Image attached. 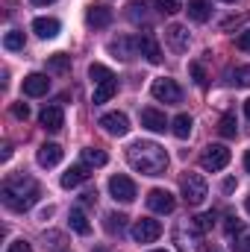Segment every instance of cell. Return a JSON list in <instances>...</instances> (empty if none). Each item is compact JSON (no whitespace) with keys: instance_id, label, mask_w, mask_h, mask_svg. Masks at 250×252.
<instances>
[{"instance_id":"cell-1","label":"cell","mask_w":250,"mask_h":252,"mask_svg":"<svg viewBox=\"0 0 250 252\" xmlns=\"http://www.w3.org/2000/svg\"><path fill=\"white\" fill-rule=\"evenodd\" d=\"M126 158H129L132 170H138L144 176H162L168 170V153L156 141H135V144H129L126 147Z\"/></svg>"},{"instance_id":"cell-2","label":"cell","mask_w":250,"mask_h":252,"mask_svg":"<svg viewBox=\"0 0 250 252\" xmlns=\"http://www.w3.org/2000/svg\"><path fill=\"white\" fill-rule=\"evenodd\" d=\"M39 182L36 179H30V176H24V173H18V176H9L6 182H3V188H0V196H3V205L9 208V211H30L36 202H39Z\"/></svg>"},{"instance_id":"cell-3","label":"cell","mask_w":250,"mask_h":252,"mask_svg":"<svg viewBox=\"0 0 250 252\" xmlns=\"http://www.w3.org/2000/svg\"><path fill=\"white\" fill-rule=\"evenodd\" d=\"M200 238H203V229H200L197 217H194V220L186 217V220H180V223L174 226V244L180 247V252H197Z\"/></svg>"},{"instance_id":"cell-4","label":"cell","mask_w":250,"mask_h":252,"mask_svg":"<svg viewBox=\"0 0 250 252\" xmlns=\"http://www.w3.org/2000/svg\"><path fill=\"white\" fill-rule=\"evenodd\" d=\"M180 190H183V199H186L188 205H200L203 199H206V193H209V185H206V179L200 176V173H183V179H180Z\"/></svg>"},{"instance_id":"cell-5","label":"cell","mask_w":250,"mask_h":252,"mask_svg":"<svg viewBox=\"0 0 250 252\" xmlns=\"http://www.w3.org/2000/svg\"><path fill=\"white\" fill-rule=\"evenodd\" d=\"M230 164V150L224 144H209L203 153H200V167L209 170V173H218Z\"/></svg>"},{"instance_id":"cell-6","label":"cell","mask_w":250,"mask_h":252,"mask_svg":"<svg viewBox=\"0 0 250 252\" xmlns=\"http://www.w3.org/2000/svg\"><path fill=\"white\" fill-rule=\"evenodd\" d=\"M150 94H153L159 103H180V100H183V88H180L171 76H159V79H153Z\"/></svg>"},{"instance_id":"cell-7","label":"cell","mask_w":250,"mask_h":252,"mask_svg":"<svg viewBox=\"0 0 250 252\" xmlns=\"http://www.w3.org/2000/svg\"><path fill=\"white\" fill-rule=\"evenodd\" d=\"M132 241L135 244H153L159 235H162V223L159 220H150V217H141V220H135L132 223Z\"/></svg>"},{"instance_id":"cell-8","label":"cell","mask_w":250,"mask_h":252,"mask_svg":"<svg viewBox=\"0 0 250 252\" xmlns=\"http://www.w3.org/2000/svg\"><path fill=\"white\" fill-rule=\"evenodd\" d=\"M174 205H177V199H174V193L165 188H153L147 193V208L150 211H156V214H171L174 211Z\"/></svg>"},{"instance_id":"cell-9","label":"cell","mask_w":250,"mask_h":252,"mask_svg":"<svg viewBox=\"0 0 250 252\" xmlns=\"http://www.w3.org/2000/svg\"><path fill=\"white\" fill-rule=\"evenodd\" d=\"M109 193H112L118 202H132L138 190H135V182H132L129 176L118 173V176H112V179H109Z\"/></svg>"},{"instance_id":"cell-10","label":"cell","mask_w":250,"mask_h":252,"mask_svg":"<svg viewBox=\"0 0 250 252\" xmlns=\"http://www.w3.org/2000/svg\"><path fill=\"white\" fill-rule=\"evenodd\" d=\"M109 53H115L118 59H135L138 56V35H121V38H115V41H109Z\"/></svg>"},{"instance_id":"cell-11","label":"cell","mask_w":250,"mask_h":252,"mask_svg":"<svg viewBox=\"0 0 250 252\" xmlns=\"http://www.w3.org/2000/svg\"><path fill=\"white\" fill-rule=\"evenodd\" d=\"M100 126H103V132H109L115 138H124L126 132H129V118H126L124 112H109V115L100 118Z\"/></svg>"},{"instance_id":"cell-12","label":"cell","mask_w":250,"mask_h":252,"mask_svg":"<svg viewBox=\"0 0 250 252\" xmlns=\"http://www.w3.org/2000/svg\"><path fill=\"white\" fill-rule=\"evenodd\" d=\"M165 41H168V47H171L174 53H186L191 35H188V30L183 24H171V27L165 30Z\"/></svg>"},{"instance_id":"cell-13","label":"cell","mask_w":250,"mask_h":252,"mask_svg":"<svg viewBox=\"0 0 250 252\" xmlns=\"http://www.w3.org/2000/svg\"><path fill=\"white\" fill-rule=\"evenodd\" d=\"M39 124L44 126L47 132H59L65 126V115H62V106H44L42 115H39Z\"/></svg>"},{"instance_id":"cell-14","label":"cell","mask_w":250,"mask_h":252,"mask_svg":"<svg viewBox=\"0 0 250 252\" xmlns=\"http://www.w3.org/2000/svg\"><path fill=\"white\" fill-rule=\"evenodd\" d=\"M24 94L27 97H42V94H47V88H50V79H47V73H30V76H24Z\"/></svg>"},{"instance_id":"cell-15","label":"cell","mask_w":250,"mask_h":252,"mask_svg":"<svg viewBox=\"0 0 250 252\" xmlns=\"http://www.w3.org/2000/svg\"><path fill=\"white\" fill-rule=\"evenodd\" d=\"M138 53L147 59L150 64H159L162 62V50H159V41L150 35V32H144V35H138Z\"/></svg>"},{"instance_id":"cell-16","label":"cell","mask_w":250,"mask_h":252,"mask_svg":"<svg viewBox=\"0 0 250 252\" xmlns=\"http://www.w3.org/2000/svg\"><path fill=\"white\" fill-rule=\"evenodd\" d=\"M85 21H88V27H94V30H106V27L112 24V9L103 6V3H94V6L88 9Z\"/></svg>"},{"instance_id":"cell-17","label":"cell","mask_w":250,"mask_h":252,"mask_svg":"<svg viewBox=\"0 0 250 252\" xmlns=\"http://www.w3.org/2000/svg\"><path fill=\"white\" fill-rule=\"evenodd\" d=\"M36 161H39L42 167H56V164L62 161V147H59V144H42L39 153H36Z\"/></svg>"},{"instance_id":"cell-18","label":"cell","mask_w":250,"mask_h":252,"mask_svg":"<svg viewBox=\"0 0 250 252\" xmlns=\"http://www.w3.org/2000/svg\"><path fill=\"white\" fill-rule=\"evenodd\" d=\"M141 126L150 129V132H165L168 129V121H165V115L159 109L147 106V109H141Z\"/></svg>"},{"instance_id":"cell-19","label":"cell","mask_w":250,"mask_h":252,"mask_svg":"<svg viewBox=\"0 0 250 252\" xmlns=\"http://www.w3.org/2000/svg\"><path fill=\"white\" fill-rule=\"evenodd\" d=\"M91 173H88V164H74V167H68L62 173V188H77V185H83L85 179H88Z\"/></svg>"},{"instance_id":"cell-20","label":"cell","mask_w":250,"mask_h":252,"mask_svg":"<svg viewBox=\"0 0 250 252\" xmlns=\"http://www.w3.org/2000/svg\"><path fill=\"white\" fill-rule=\"evenodd\" d=\"M33 32L39 38H56L59 35V21L56 18H36L33 21Z\"/></svg>"},{"instance_id":"cell-21","label":"cell","mask_w":250,"mask_h":252,"mask_svg":"<svg viewBox=\"0 0 250 252\" xmlns=\"http://www.w3.org/2000/svg\"><path fill=\"white\" fill-rule=\"evenodd\" d=\"M224 76H227V85H233V88H250V64L230 67Z\"/></svg>"},{"instance_id":"cell-22","label":"cell","mask_w":250,"mask_h":252,"mask_svg":"<svg viewBox=\"0 0 250 252\" xmlns=\"http://www.w3.org/2000/svg\"><path fill=\"white\" fill-rule=\"evenodd\" d=\"M150 6L144 3V0H129L126 3V18L132 21V24H150V12H147Z\"/></svg>"},{"instance_id":"cell-23","label":"cell","mask_w":250,"mask_h":252,"mask_svg":"<svg viewBox=\"0 0 250 252\" xmlns=\"http://www.w3.org/2000/svg\"><path fill=\"white\" fill-rule=\"evenodd\" d=\"M186 12H188V18H191V21H197V24H206V21H209V15H212V9H209V3H206V0H188Z\"/></svg>"},{"instance_id":"cell-24","label":"cell","mask_w":250,"mask_h":252,"mask_svg":"<svg viewBox=\"0 0 250 252\" xmlns=\"http://www.w3.org/2000/svg\"><path fill=\"white\" fill-rule=\"evenodd\" d=\"M115 91H118V79H106V82H100V85L94 88V97H91V103H94V106H100V103H109V100L115 97Z\"/></svg>"},{"instance_id":"cell-25","label":"cell","mask_w":250,"mask_h":252,"mask_svg":"<svg viewBox=\"0 0 250 252\" xmlns=\"http://www.w3.org/2000/svg\"><path fill=\"white\" fill-rule=\"evenodd\" d=\"M109 161V156L103 153V150H97V147H85L83 150V164H88V167H103Z\"/></svg>"},{"instance_id":"cell-26","label":"cell","mask_w":250,"mask_h":252,"mask_svg":"<svg viewBox=\"0 0 250 252\" xmlns=\"http://www.w3.org/2000/svg\"><path fill=\"white\" fill-rule=\"evenodd\" d=\"M191 126H194V124H191V118H188V115H177V118L171 121V132H174L180 141H186L188 135H191Z\"/></svg>"},{"instance_id":"cell-27","label":"cell","mask_w":250,"mask_h":252,"mask_svg":"<svg viewBox=\"0 0 250 252\" xmlns=\"http://www.w3.org/2000/svg\"><path fill=\"white\" fill-rule=\"evenodd\" d=\"M68 220H71V229H74L77 235H88V232H91V226H88V220H85V214H83V208H74Z\"/></svg>"},{"instance_id":"cell-28","label":"cell","mask_w":250,"mask_h":252,"mask_svg":"<svg viewBox=\"0 0 250 252\" xmlns=\"http://www.w3.org/2000/svg\"><path fill=\"white\" fill-rule=\"evenodd\" d=\"M47 70H50V73H68V70H71V56L53 53V56L47 59Z\"/></svg>"},{"instance_id":"cell-29","label":"cell","mask_w":250,"mask_h":252,"mask_svg":"<svg viewBox=\"0 0 250 252\" xmlns=\"http://www.w3.org/2000/svg\"><path fill=\"white\" fill-rule=\"evenodd\" d=\"M103 226H106V232H109V235H121V232L126 229V217H124V214H106Z\"/></svg>"},{"instance_id":"cell-30","label":"cell","mask_w":250,"mask_h":252,"mask_svg":"<svg viewBox=\"0 0 250 252\" xmlns=\"http://www.w3.org/2000/svg\"><path fill=\"white\" fill-rule=\"evenodd\" d=\"M88 76H91L97 85H100V82H106V79H115V73H112L106 64H100V62H94L91 67H88Z\"/></svg>"},{"instance_id":"cell-31","label":"cell","mask_w":250,"mask_h":252,"mask_svg":"<svg viewBox=\"0 0 250 252\" xmlns=\"http://www.w3.org/2000/svg\"><path fill=\"white\" fill-rule=\"evenodd\" d=\"M3 47H6V50H24V32H18V30L6 32V38H3Z\"/></svg>"},{"instance_id":"cell-32","label":"cell","mask_w":250,"mask_h":252,"mask_svg":"<svg viewBox=\"0 0 250 252\" xmlns=\"http://www.w3.org/2000/svg\"><path fill=\"white\" fill-rule=\"evenodd\" d=\"M218 132H221L224 138H236V132H239V129H236V118H233V115H224L221 124H218Z\"/></svg>"},{"instance_id":"cell-33","label":"cell","mask_w":250,"mask_h":252,"mask_svg":"<svg viewBox=\"0 0 250 252\" xmlns=\"http://www.w3.org/2000/svg\"><path fill=\"white\" fill-rule=\"evenodd\" d=\"M156 6H159V12L162 15H177V12H183L186 6H183V0H156Z\"/></svg>"},{"instance_id":"cell-34","label":"cell","mask_w":250,"mask_h":252,"mask_svg":"<svg viewBox=\"0 0 250 252\" xmlns=\"http://www.w3.org/2000/svg\"><path fill=\"white\" fill-rule=\"evenodd\" d=\"M224 232H227L230 238H236V235H242V232H245V223H242L236 214H230V217H227V223H224Z\"/></svg>"},{"instance_id":"cell-35","label":"cell","mask_w":250,"mask_h":252,"mask_svg":"<svg viewBox=\"0 0 250 252\" xmlns=\"http://www.w3.org/2000/svg\"><path fill=\"white\" fill-rule=\"evenodd\" d=\"M197 223H200V229H203V232H209V229L215 226V211H206V214H200V217H197Z\"/></svg>"},{"instance_id":"cell-36","label":"cell","mask_w":250,"mask_h":252,"mask_svg":"<svg viewBox=\"0 0 250 252\" xmlns=\"http://www.w3.org/2000/svg\"><path fill=\"white\" fill-rule=\"evenodd\" d=\"M188 70H191V76H194V82H197V85H206V70H203V64L194 62Z\"/></svg>"},{"instance_id":"cell-37","label":"cell","mask_w":250,"mask_h":252,"mask_svg":"<svg viewBox=\"0 0 250 252\" xmlns=\"http://www.w3.org/2000/svg\"><path fill=\"white\" fill-rule=\"evenodd\" d=\"M12 115H15L18 121H27V118H30V106H27V103H15V106H12Z\"/></svg>"},{"instance_id":"cell-38","label":"cell","mask_w":250,"mask_h":252,"mask_svg":"<svg viewBox=\"0 0 250 252\" xmlns=\"http://www.w3.org/2000/svg\"><path fill=\"white\" fill-rule=\"evenodd\" d=\"M236 47H239V50H245V53H250V30H245V32L236 38Z\"/></svg>"},{"instance_id":"cell-39","label":"cell","mask_w":250,"mask_h":252,"mask_svg":"<svg viewBox=\"0 0 250 252\" xmlns=\"http://www.w3.org/2000/svg\"><path fill=\"white\" fill-rule=\"evenodd\" d=\"M6 252H33V247H30V244H27V241L21 238V241H12V244H9V250H6Z\"/></svg>"},{"instance_id":"cell-40","label":"cell","mask_w":250,"mask_h":252,"mask_svg":"<svg viewBox=\"0 0 250 252\" xmlns=\"http://www.w3.org/2000/svg\"><path fill=\"white\" fill-rule=\"evenodd\" d=\"M236 252H250V235H245V238L236 244Z\"/></svg>"},{"instance_id":"cell-41","label":"cell","mask_w":250,"mask_h":252,"mask_svg":"<svg viewBox=\"0 0 250 252\" xmlns=\"http://www.w3.org/2000/svg\"><path fill=\"white\" fill-rule=\"evenodd\" d=\"M83 202H85V205L97 202V190H85V193H83Z\"/></svg>"},{"instance_id":"cell-42","label":"cell","mask_w":250,"mask_h":252,"mask_svg":"<svg viewBox=\"0 0 250 252\" xmlns=\"http://www.w3.org/2000/svg\"><path fill=\"white\" fill-rule=\"evenodd\" d=\"M9 156H12V144H3V153H0V158H3V161H6V158H9Z\"/></svg>"},{"instance_id":"cell-43","label":"cell","mask_w":250,"mask_h":252,"mask_svg":"<svg viewBox=\"0 0 250 252\" xmlns=\"http://www.w3.org/2000/svg\"><path fill=\"white\" fill-rule=\"evenodd\" d=\"M236 188V179H227V182H224V190H227V193H230V190Z\"/></svg>"},{"instance_id":"cell-44","label":"cell","mask_w":250,"mask_h":252,"mask_svg":"<svg viewBox=\"0 0 250 252\" xmlns=\"http://www.w3.org/2000/svg\"><path fill=\"white\" fill-rule=\"evenodd\" d=\"M245 167H248V173H250V150L245 153Z\"/></svg>"},{"instance_id":"cell-45","label":"cell","mask_w":250,"mask_h":252,"mask_svg":"<svg viewBox=\"0 0 250 252\" xmlns=\"http://www.w3.org/2000/svg\"><path fill=\"white\" fill-rule=\"evenodd\" d=\"M36 6H47V3H53V0H33Z\"/></svg>"},{"instance_id":"cell-46","label":"cell","mask_w":250,"mask_h":252,"mask_svg":"<svg viewBox=\"0 0 250 252\" xmlns=\"http://www.w3.org/2000/svg\"><path fill=\"white\" fill-rule=\"evenodd\" d=\"M245 115H248V121H250V100H245Z\"/></svg>"},{"instance_id":"cell-47","label":"cell","mask_w":250,"mask_h":252,"mask_svg":"<svg viewBox=\"0 0 250 252\" xmlns=\"http://www.w3.org/2000/svg\"><path fill=\"white\" fill-rule=\"evenodd\" d=\"M245 208H248V214H250V196H248V199H245Z\"/></svg>"},{"instance_id":"cell-48","label":"cell","mask_w":250,"mask_h":252,"mask_svg":"<svg viewBox=\"0 0 250 252\" xmlns=\"http://www.w3.org/2000/svg\"><path fill=\"white\" fill-rule=\"evenodd\" d=\"M206 252H221V250H215V247H212V250H206Z\"/></svg>"},{"instance_id":"cell-49","label":"cell","mask_w":250,"mask_h":252,"mask_svg":"<svg viewBox=\"0 0 250 252\" xmlns=\"http://www.w3.org/2000/svg\"><path fill=\"white\" fill-rule=\"evenodd\" d=\"M221 3H236V0H221Z\"/></svg>"},{"instance_id":"cell-50","label":"cell","mask_w":250,"mask_h":252,"mask_svg":"<svg viewBox=\"0 0 250 252\" xmlns=\"http://www.w3.org/2000/svg\"><path fill=\"white\" fill-rule=\"evenodd\" d=\"M153 252H168V250H153Z\"/></svg>"}]
</instances>
